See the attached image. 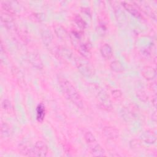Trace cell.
<instances>
[{"mask_svg": "<svg viewBox=\"0 0 157 157\" xmlns=\"http://www.w3.org/2000/svg\"><path fill=\"white\" fill-rule=\"evenodd\" d=\"M100 52L102 56L105 59H110L113 55L112 48L107 44H104L101 47Z\"/></svg>", "mask_w": 157, "mask_h": 157, "instance_id": "cell-9", "label": "cell"}, {"mask_svg": "<svg viewBox=\"0 0 157 157\" xmlns=\"http://www.w3.org/2000/svg\"><path fill=\"white\" fill-rule=\"evenodd\" d=\"M45 115V109L43 104H38L36 108V118L38 121H42Z\"/></svg>", "mask_w": 157, "mask_h": 157, "instance_id": "cell-14", "label": "cell"}, {"mask_svg": "<svg viewBox=\"0 0 157 157\" xmlns=\"http://www.w3.org/2000/svg\"><path fill=\"white\" fill-rule=\"evenodd\" d=\"M85 140L88 145L91 153L94 156H104L105 151L98 144L94 135L90 131H87L84 134Z\"/></svg>", "mask_w": 157, "mask_h": 157, "instance_id": "cell-2", "label": "cell"}, {"mask_svg": "<svg viewBox=\"0 0 157 157\" xmlns=\"http://www.w3.org/2000/svg\"><path fill=\"white\" fill-rule=\"evenodd\" d=\"M102 132L104 135L110 140L117 139L119 137V131L115 127L105 126L102 129Z\"/></svg>", "mask_w": 157, "mask_h": 157, "instance_id": "cell-7", "label": "cell"}, {"mask_svg": "<svg viewBox=\"0 0 157 157\" xmlns=\"http://www.w3.org/2000/svg\"><path fill=\"white\" fill-rule=\"evenodd\" d=\"M75 22L82 29H84L85 28V26H86V23L83 20V18L80 16H79V15L75 16Z\"/></svg>", "mask_w": 157, "mask_h": 157, "instance_id": "cell-19", "label": "cell"}, {"mask_svg": "<svg viewBox=\"0 0 157 157\" xmlns=\"http://www.w3.org/2000/svg\"><path fill=\"white\" fill-rule=\"evenodd\" d=\"M121 4H122V6L124 7V8L128 12H129L132 15L137 18H140L141 17L140 9L138 7L137 4H136L134 2L123 1Z\"/></svg>", "mask_w": 157, "mask_h": 157, "instance_id": "cell-6", "label": "cell"}, {"mask_svg": "<svg viewBox=\"0 0 157 157\" xmlns=\"http://www.w3.org/2000/svg\"><path fill=\"white\" fill-rule=\"evenodd\" d=\"M47 146L42 140L36 142L33 148V156H45L47 154Z\"/></svg>", "mask_w": 157, "mask_h": 157, "instance_id": "cell-5", "label": "cell"}, {"mask_svg": "<svg viewBox=\"0 0 157 157\" xmlns=\"http://www.w3.org/2000/svg\"><path fill=\"white\" fill-rule=\"evenodd\" d=\"M1 21L8 28H12L14 26V23L13 22V20L11 16L10 15V13L7 12L1 13Z\"/></svg>", "mask_w": 157, "mask_h": 157, "instance_id": "cell-10", "label": "cell"}, {"mask_svg": "<svg viewBox=\"0 0 157 157\" xmlns=\"http://www.w3.org/2000/svg\"><path fill=\"white\" fill-rule=\"evenodd\" d=\"M76 65L79 72L85 77H90L92 76L93 72V70L87 61L85 60L77 59Z\"/></svg>", "mask_w": 157, "mask_h": 157, "instance_id": "cell-4", "label": "cell"}, {"mask_svg": "<svg viewBox=\"0 0 157 157\" xmlns=\"http://www.w3.org/2000/svg\"><path fill=\"white\" fill-rule=\"evenodd\" d=\"M96 95L99 104L102 108L107 110L112 108V103L110 98L104 90L97 88Z\"/></svg>", "mask_w": 157, "mask_h": 157, "instance_id": "cell-3", "label": "cell"}, {"mask_svg": "<svg viewBox=\"0 0 157 157\" xmlns=\"http://www.w3.org/2000/svg\"><path fill=\"white\" fill-rule=\"evenodd\" d=\"M58 53L59 55H61L63 58H67V59H71V57L72 56V52L71 51L64 47H61L58 48Z\"/></svg>", "mask_w": 157, "mask_h": 157, "instance_id": "cell-17", "label": "cell"}, {"mask_svg": "<svg viewBox=\"0 0 157 157\" xmlns=\"http://www.w3.org/2000/svg\"><path fill=\"white\" fill-rule=\"evenodd\" d=\"M110 68L116 72H121L124 71V67L121 63L118 61H113L110 64Z\"/></svg>", "mask_w": 157, "mask_h": 157, "instance_id": "cell-18", "label": "cell"}, {"mask_svg": "<svg viewBox=\"0 0 157 157\" xmlns=\"http://www.w3.org/2000/svg\"><path fill=\"white\" fill-rule=\"evenodd\" d=\"M10 132H11V131H10V128L9 125L5 122H2L1 125V137L4 138L8 137L10 136Z\"/></svg>", "mask_w": 157, "mask_h": 157, "instance_id": "cell-16", "label": "cell"}, {"mask_svg": "<svg viewBox=\"0 0 157 157\" xmlns=\"http://www.w3.org/2000/svg\"><path fill=\"white\" fill-rule=\"evenodd\" d=\"M30 61L31 64L36 68L40 69L42 68V63L40 59V57L36 54H32L30 56Z\"/></svg>", "mask_w": 157, "mask_h": 157, "instance_id": "cell-15", "label": "cell"}, {"mask_svg": "<svg viewBox=\"0 0 157 157\" xmlns=\"http://www.w3.org/2000/svg\"><path fill=\"white\" fill-rule=\"evenodd\" d=\"M10 102L7 99H4L2 102V108L4 110H7V109H9L10 108Z\"/></svg>", "mask_w": 157, "mask_h": 157, "instance_id": "cell-21", "label": "cell"}, {"mask_svg": "<svg viewBox=\"0 0 157 157\" xmlns=\"http://www.w3.org/2000/svg\"><path fill=\"white\" fill-rule=\"evenodd\" d=\"M55 31L56 36L61 39H66L69 36L66 29L61 25H56L55 26Z\"/></svg>", "mask_w": 157, "mask_h": 157, "instance_id": "cell-12", "label": "cell"}, {"mask_svg": "<svg viewBox=\"0 0 157 157\" xmlns=\"http://www.w3.org/2000/svg\"><path fill=\"white\" fill-rule=\"evenodd\" d=\"M142 73L146 79L151 80L156 75V69L152 67H146L143 69Z\"/></svg>", "mask_w": 157, "mask_h": 157, "instance_id": "cell-13", "label": "cell"}, {"mask_svg": "<svg viewBox=\"0 0 157 157\" xmlns=\"http://www.w3.org/2000/svg\"><path fill=\"white\" fill-rule=\"evenodd\" d=\"M112 94L113 96V97L115 99H118L120 98L122 96V93L120 90H115L113 91H112Z\"/></svg>", "mask_w": 157, "mask_h": 157, "instance_id": "cell-22", "label": "cell"}, {"mask_svg": "<svg viewBox=\"0 0 157 157\" xmlns=\"http://www.w3.org/2000/svg\"><path fill=\"white\" fill-rule=\"evenodd\" d=\"M141 139L144 142L149 144H154L156 140L155 133L150 130H147L143 132L141 134Z\"/></svg>", "mask_w": 157, "mask_h": 157, "instance_id": "cell-8", "label": "cell"}, {"mask_svg": "<svg viewBox=\"0 0 157 157\" xmlns=\"http://www.w3.org/2000/svg\"><path fill=\"white\" fill-rule=\"evenodd\" d=\"M107 28L104 21H99V25L98 26V32L100 34V35H104L106 31Z\"/></svg>", "mask_w": 157, "mask_h": 157, "instance_id": "cell-20", "label": "cell"}, {"mask_svg": "<svg viewBox=\"0 0 157 157\" xmlns=\"http://www.w3.org/2000/svg\"><path fill=\"white\" fill-rule=\"evenodd\" d=\"M41 36L45 45H50L53 39V35L50 30L46 28L43 29L41 32Z\"/></svg>", "mask_w": 157, "mask_h": 157, "instance_id": "cell-11", "label": "cell"}, {"mask_svg": "<svg viewBox=\"0 0 157 157\" xmlns=\"http://www.w3.org/2000/svg\"><path fill=\"white\" fill-rule=\"evenodd\" d=\"M59 85L65 97L71 101L77 107L82 109L83 102L81 96L74 85L64 78H59Z\"/></svg>", "mask_w": 157, "mask_h": 157, "instance_id": "cell-1", "label": "cell"}]
</instances>
